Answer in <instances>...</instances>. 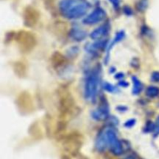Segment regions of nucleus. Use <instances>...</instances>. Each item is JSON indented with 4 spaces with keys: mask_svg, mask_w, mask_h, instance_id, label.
Here are the masks:
<instances>
[{
    "mask_svg": "<svg viewBox=\"0 0 159 159\" xmlns=\"http://www.w3.org/2000/svg\"><path fill=\"white\" fill-rule=\"evenodd\" d=\"M89 5L85 0H61L59 9L67 19H79L86 13Z\"/></svg>",
    "mask_w": 159,
    "mask_h": 159,
    "instance_id": "obj_1",
    "label": "nucleus"
},
{
    "mask_svg": "<svg viewBox=\"0 0 159 159\" xmlns=\"http://www.w3.org/2000/svg\"><path fill=\"white\" fill-rule=\"evenodd\" d=\"M107 146L116 155H120L123 152L122 144L117 139L116 132L112 128H107L101 131L96 141V147L99 150H104Z\"/></svg>",
    "mask_w": 159,
    "mask_h": 159,
    "instance_id": "obj_2",
    "label": "nucleus"
},
{
    "mask_svg": "<svg viewBox=\"0 0 159 159\" xmlns=\"http://www.w3.org/2000/svg\"><path fill=\"white\" fill-rule=\"evenodd\" d=\"M99 87V71L95 69L88 76L85 85V97L88 100L94 101L98 95Z\"/></svg>",
    "mask_w": 159,
    "mask_h": 159,
    "instance_id": "obj_3",
    "label": "nucleus"
},
{
    "mask_svg": "<svg viewBox=\"0 0 159 159\" xmlns=\"http://www.w3.org/2000/svg\"><path fill=\"white\" fill-rule=\"evenodd\" d=\"M17 40L20 43L21 49H23L24 52L30 51L36 44L35 37L29 32L21 31L19 33Z\"/></svg>",
    "mask_w": 159,
    "mask_h": 159,
    "instance_id": "obj_4",
    "label": "nucleus"
},
{
    "mask_svg": "<svg viewBox=\"0 0 159 159\" xmlns=\"http://www.w3.org/2000/svg\"><path fill=\"white\" fill-rule=\"evenodd\" d=\"M105 11L101 8H96L93 12H92L87 17H85L84 20V23L88 25L96 24L102 21L106 18Z\"/></svg>",
    "mask_w": 159,
    "mask_h": 159,
    "instance_id": "obj_5",
    "label": "nucleus"
},
{
    "mask_svg": "<svg viewBox=\"0 0 159 159\" xmlns=\"http://www.w3.org/2000/svg\"><path fill=\"white\" fill-rule=\"evenodd\" d=\"M108 115H109L108 106L104 104V105H101L100 107H98V109H96V110L93 112V117L96 120L102 121L107 119Z\"/></svg>",
    "mask_w": 159,
    "mask_h": 159,
    "instance_id": "obj_6",
    "label": "nucleus"
},
{
    "mask_svg": "<svg viewBox=\"0 0 159 159\" xmlns=\"http://www.w3.org/2000/svg\"><path fill=\"white\" fill-rule=\"evenodd\" d=\"M109 26L107 24L102 25V26H99L98 28H96L94 31H93L91 34V38L93 40H97V39L101 38L102 36H104L105 34H107L109 31Z\"/></svg>",
    "mask_w": 159,
    "mask_h": 159,
    "instance_id": "obj_7",
    "label": "nucleus"
},
{
    "mask_svg": "<svg viewBox=\"0 0 159 159\" xmlns=\"http://www.w3.org/2000/svg\"><path fill=\"white\" fill-rule=\"evenodd\" d=\"M70 35L73 40H76V41H82L86 37L87 34L82 29H80L79 27H75L71 29Z\"/></svg>",
    "mask_w": 159,
    "mask_h": 159,
    "instance_id": "obj_8",
    "label": "nucleus"
},
{
    "mask_svg": "<svg viewBox=\"0 0 159 159\" xmlns=\"http://www.w3.org/2000/svg\"><path fill=\"white\" fill-rule=\"evenodd\" d=\"M133 83H134L133 93L135 95L139 94L143 89L142 84H141V82L138 80V78L136 77H133Z\"/></svg>",
    "mask_w": 159,
    "mask_h": 159,
    "instance_id": "obj_9",
    "label": "nucleus"
},
{
    "mask_svg": "<svg viewBox=\"0 0 159 159\" xmlns=\"http://www.w3.org/2000/svg\"><path fill=\"white\" fill-rule=\"evenodd\" d=\"M159 94V89L158 88L155 86H150L148 88L147 91H146V95H147L148 97L154 98L155 96H157Z\"/></svg>",
    "mask_w": 159,
    "mask_h": 159,
    "instance_id": "obj_10",
    "label": "nucleus"
},
{
    "mask_svg": "<svg viewBox=\"0 0 159 159\" xmlns=\"http://www.w3.org/2000/svg\"><path fill=\"white\" fill-rule=\"evenodd\" d=\"M104 42L105 41H99L96 42V43H93V44L89 45V52H95V51H98L99 48H102L104 46Z\"/></svg>",
    "mask_w": 159,
    "mask_h": 159,
    "instance_id": "obj_11",
    "label": "nucleus"
},
{
    "mask_svg": "<svg viewBox=\"0 0 159 159\" xmlns=\"http://www.w3.org/2000/svg\"><path fill=\"white\" fill-rule=\"evenodd\" d=\"M153 130L155 131V136H157V135L159 134V117L158 118V120H157V121H156V123H155V125H154Z\"/></svg>",
    "mask_w": 159,
    "mask_h": 159,
    "instance_id": "obj_12",
    "label": "nucleus"
},
{
    "mask_svg": "<svg viewBox=\"0 0 159 159\" xmlns=\"http://www.w3.org/2000/svg\"><path fill=\"white\" fill-rule=\"evenodd\" d=\"M152 80L153 82H159V71H155L152 75Z\"/></svg>",
    "mask_w": 159,
    "mask_h": 159,
    "instance_id": "obj_13",
    "label": "nucleus"
},
{
    "mask_svg": "<svg viewBox=\"0 0 159 159\" xmlns=\"http://www.w3.org/2000/svg\"><path fill=\"white\" fill-rule=\"evenodd\" d=\"M104 88H105V89L107 90L108 92H113V90L115 89L114 87L109 83H106L105 85H104Z\"/></svg>",
    "mask_w": 159,
    "mask_h": 159,
    "instance_id": "obj_14",
    "label": "nucleus"
},
{
    "mask_svg": "<svg viewBox=\"0 0 159 159\" xmlns=\"http://www.w3.org/2000/svg\"><path fill=\"white\" fill-rule=\"evenodd\" d=\"M110 1L113 5V6H115V7H119L120 3V0H110Z\"/></svg>",
    "mask_w": 159,
    "mask_h": 159,
    "instance_id": "obj_15",
    "label": "nucleus"
},
{
    "mask_svg": "<svg viewBox=\"0 0 159 159\" xmlns=\"http://www.w3.org/2000/svg\"><path fill=\"white\" fill-rule=\"evenodd\" d=\"M126 159H134V158H132V157H129V158H126Z\"/></svg>",
    "mask_w": 159,
    "mask_h": 159,
    "instance_id": "obj_16",
    "label": "nucleus"
}]
</instances>
